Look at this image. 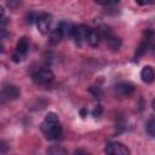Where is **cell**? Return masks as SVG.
I'll return each mask as SVG.
<instances>
[{
	"instance_id": "6da1fadb",
	"label": "cell",
	"mask_w": 155,
	"mask_h": 155,
	"mask_svg": "<svg viewBox=\"0 0 155 155\" xmlns=\"http://www.w3.org/2000/svg\"><path fill=\"white\" fill-rule=\"evenodd\" d=\"M41 131L50 140H56L62 136V126L56 113H48L41 124Z\"/></svg>"
},
{
	"instance_id": "7a4b0ae2",
	"label": "cell",
	"mask_w": 155,
	"mask_h": 155,
	"mask_svg": "<svg viewBox=\"0 0 155 155\" xmlns=\"http://www.w3.org/2000/svg\"><path fill=\"white\" fill-rule=\"evenodd\" d=\"M104 153L110 154V155H130L131 154L130 149L125 144L119 143V142L108 143L105 145V148H104Z\"/></svg>"
},
{
	"instance_id": "3957f363",
	"label": "cell",
	"mask_w": 155,
	"mask_h": 155,
	"mask_svg": "<svg viewBox=\"0 0 155 155\" xmlns=\"http://www.w3.org/2000/svg\"><path fill=\"white\" fill-rule=\"evenodd\" d=\"M54 75L50 69H40L33 74V80L38 85H45L53 80Z\"/></svg>"
},
{
	"instance_id": "277c9868",
	"label": "cell",
	"mask_w": 155,
	"mask_h": 155,
	"mask_svg": "<svg viewBox=\"0 0 155 155\" xmlns=\"http://www.w3.org/2000/svg\"><path fill=\"white\" fill-rule=\"evenodd\" d=\"M90 30H91V28H88L85 24L74 25V30H73V36L71 38H74L78 44H81L85 40L87 41V36H88Z\"/></svg>"
},
{
	"instance_id": "5b68a950",
	"label": "cell",
	"mask_w": 155,
	"mask_h": 155,
	"mask_svg": "<svg viewBox=\"0 0 155 155\" xmlns=\"http://www.w3.org/2000/svg\"><path fill=\"white\" fill-rule=\"evenodd\" d=\"M51 16L47 15V13H41L38 16V19H36V25H38V29L41 34H47L48 30H50V27H51Z\"/></svg>"
},
{
	"instance_id": "8992f818",
	"label": "cell",
	"mask_w": 155,
	"mask_h": 155,
	"mask_svg": "<svg viewBox=\"0 0 155 155\" xmlns=\"http://www.w3.org/2000/svg\"><path fill=\"white\" fill-rule=\"evenodd\" d=\"M19 88L16 86V85H12V84H8V85H5L2 87V97L7 101H13V99H17L19 97Z\"/></svg>"
},
{
	"instance_id": "52a82bcc",
	"label": "cell",
	"mask_w": 155,
	"mask_h": 155,
	"mask_svg": "<svg viewBox=\"0 0 155 155\" xmlns=\"http://www.w3.org/2000/svg\"><path fill=\"white\" fill-rule=\"evenodd\" d=\"M134 91V86L131 84V82H120L115 86V92L119 94V96H122V97H127L130 94H132Z\"/></svg>"
},
{
	"instance_id": "ba28073f",
	"label": "cell",
	"mask_w": 155,
	"mask_h": 155,
	"mask_svg": "<svg viewBox=\"0 0 155 155\" xmlns=\"http://www.w3.org/2000/svg\"><path fill=\"white\" fill-rule=\"evenodd\" d=\"M140 78H142V80H143L144 82H147V84L153 82V81L155 80V71H154V69H153L151 67H149V65L144 67V68L142 69V71H140Z\"/></svg>"
},
{
	"instance_id": "9c48e42d",
	"label": "cell",
	"mask_w": 155,
	"mask_h": 155,
	"mask_svg": "<svg viewBox=\"0 0 155 155\" xmlns=\"http://www.w3.org/2000/svg\"><path fill=\"white\" fill-rule=\"evenodd\" d=\"M151 35H153L151 31H147V33H145V35H144L142 42L139 44V47H138L137 53H136V57L142 56V54L147 51V48H148V46H149V42H150V39H151Z\"/></svg>"
},
{
	"instance_id": "30bf717a",
	"label": "cell",
	"mask_w": 155,
	"mask_h": 155,
	"mask_svg": "<svg viewBox=\"0 0 155 155\" xmlns=\"http://www.w3.org/2000/svg\"><path fill=\"white\" fill-rule=\"evenodd\" d=\"M64 35H63V31H62V29L59 28V27H57L56 29H53L51 33H50V36H48V42L51 44V45H57L61 40H62V38H63Z\"/></svg>"
},
{
	"instance_id": "8fae6325",
	"label": "cell",
	"mask_w": 155,
	"mask_h": 155,
	"mask_svg": "<svg viewBox=\"0 0 155 155\" xmlns=\"http://www.w3.org/2000/svg\"><path fill=\"white\" fill-rule=\"evenodd\" d=\"M105 41L108 44V46L113 50H119L121 47V39L115 36V35H111V34H107L105 35Z\"/></svg>"
},
{
	"instance_id": "7c38bea8",
	"label": "cell",
	"mask_w": 155,
	"mask_h": 155,
	"mask_svg": "<svg viewBox=\"0 0 155 155\" xmlns=\"http://www.w3.org/2000/svg\"><path fill=\"white\" fill-rule=\"evenodd\" d=\"M99 40H101V34L98 30H94V29H91L90 33H88V36H87V41L91 46L96 47L98 46L99 44Z\"/></svg>"
},
{
	"instance_id": "4fadbf2b",
	"label": "cell",
	"mask_w": 155,
	"mask_h": 155,
	"mask_svg": "<svg viewBox=\"0 0 155 155\" xmlns=\"http://www.w3.org/2000/svg\"><path fill=\"white\" fill-rule=\"evenodd\" d=\"M29 48V42H28V39L27 38H21L19 41L17 42V46H16V52L21 53L22 56H24L27 53Z\"/></svg>"
},
{
	"instance_id": "5bb4252c",
	"label": "cell",
	"mask_w": 155,
	"mask_h": 155,
	"mask_svg": "<svg viewBox=\"0 0 155 155\" xmlns=\"http://www.w3.org/2000/svg\"><path fill=\"white\" fill-rule=\"evenodd\" d=\"M59 28L63 31L64 36H73V30H74V24L68 23V22H62L59 24Z\"/></svg>"
},
{
	"instance_id": "9a60e30c",
	"label": "cell",
	"mask_w": 155,
	"mask_h": 155,
	"mask_svg": "<svg viewBox=\"0 0 155 155\" xmlns=\"http://www.w3.org/2000/svg\"><path fill=\"white\" fill-rule=\"evenodd\" d=\"M147 132L150 137H154L155 138V117H151L148 120L147 122Z\"/></svg>"
},
{
	"instance_id": "2e32d148",
	"label": "cell",
	"mask_w": 155,
	"mask_h": 155,
	"mask_svg": "<svg viewBox=\"0 0 155 155\" xmlns=\"http://www.w3.org/2000/svg\"><path fill=\"white\" fill-rule=\"evenodd\" d=\"M68 151L64 149V148H62V147H52V148H50V149H47V154H52V155H61V154H67Z\"/></svg>"
},
{
	"instance_id": "e0dca14e",
	"label": "cell",
	"mask_w": 155,
	"mask_h": 155,
	"mask_svg": "<svg viewBox=\"0 0 155 155\" xmlns=\"http://www.w3.org/2000/svg\"><path fill=\"white\" fill-rule=\"evenodd\" d=\"M94 1L99 5H114V4H117L120 0H94Z\"/></svg>"
},
{
	"instance_id": "ac0fdd59",
	"label": "cell",
	"mask_w": 155,
	"mask_h": 155,
	"mask_svg": "<svg viewBox=\"0 0 155 155\" xmlns=\"http://www.w3.org/2000/svg\"><path fill=\"white\" fill-rule=\"evenodd\" d=\"M136 2L140 6H145V5H150L154 2V0H136Z\"/></svg>"
},
{
	"instance_id": "d6986e66",
	"label": "cell",
	"mask_w": 155,
	"mask_h": 155,
	"mask_svg": "<svg viewBox=\"0 0 155 155\" xmlns=\"http://www.w3.org/2000/svg\"><path fill=\"white\" fill-rule=\"evenodd\" d=\"M19 4H21V0H8V2H7V5L10 7H17Z\"/></svg>"
},
{
	"instance_id": "ffe728a7",
	"label": "cell",
	"mask_w": 155,
	"mask_h": 155,
	"mask_svg": "<svg viewBox=\"0 0 155 155\" xmlns=\"http://www.w3.org/2000/svg\"><path fill=\"white\" fill-rule=\"evenodd\" d=\"M21 59H22V54H21V53H18V52H16V53L12 56V61H13V62H16V63L21 62Z\"/></svg>"
},
{
	"instance_id": "44dd1931",
	"label": "cell",
	"mask_w": 155,
	"mask_h": 155,
	"mask_svg": "<svg viewBox=\"0 0 155 155\" xmlns=\"http://www.w3.org/2000/svg\"><path fill=\"white\" fill-rule=\"evenodd\" d=\"M6 151H7L6 143H5V142H1V145H0V153H1V154H5Z\"/></svg>"
},
{
	"instance_id": "7402d4cb",
	"label": "cell",
	"mask_w": 155,
	"mask_h": 155,
	"mask_svg": "<svg viewBox=\"0 0 155 155\" xmlns=\"http://www.w3.org/2000/svg\"><path fill=\"white\" fill-rule=\"evenodd\" d=\"M151 107H153V109L155 110V99H154V101L151 102Z\"/></svg>"
}]
</instances>
